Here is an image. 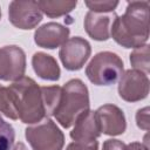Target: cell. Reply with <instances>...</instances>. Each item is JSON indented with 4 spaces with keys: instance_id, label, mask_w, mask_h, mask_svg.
<instances>
[{
    "instance_id": "obj_2",
    "label": "cell",
    "mask_w": 150,
    "mask_h": 150,
    "mask_svg": "<svg viewBox=\"0 0 150 150\" xmlns=\"http://www.w3.org/2000/svg\"><path fill=\"white\" fill-rule=\"evenodd\" d=\"M8 89L18 116L22 123L34 124L46 118L41 88L33 79L23 76L13 82Z\"/></svg>"
},
{
    "instance_id": "obj_22",
    "label": "cell",
    "mask_w": 150,
    "mask_h": 150,
    "mask_svg": "<svg viewBox=\"0 0 150 150\" xmlns=\"http://www.w3.org/2000/svg\"><path fill=\"white\" fill-rule=\"evenodd\" d=\"M66 150H98V143L97 141L88 142V143H79V142H73L68 144Z\"/></svg>"
},
{
    "instance_id": "obj_20",
    "label": "cell",
    "mask_w": 150,
    "mask_h": 150,
    "mask_svg": "<svg viewBox=\"0 0 150 150\" xmlns=\"http://www.w3.org/2000/svg\"><path fill=\"white\" fill-rule=\"evenodd\" d=\"M86 6L90 12L95 13H112L114 9L118 6V1H86Z\"/></svg>"
},
{
    "instance_id": "obj_4",
    "label": "cell",
    "mask_w": 150,
    "mask_h": 150,
    "mask_svg": "<svg viewBox=\"0 0 150 150\" xmlns=\"http://www.w3.org/2000/svg\"><path fill=\"white\" fill-rule=\"evenodd\" d=\"M123 69V61L117 54L112 52H100L88 63L86 75L96 86H110L121 79Z\"/></svg>"
},
{
    "instance_id": "obj_13",
    "label": "cell",
    "mask_w": 150,
    "mask_h": 150,
    "mask_svg": "<svg viewBox=\"0 0 150 150\" xmlns=\"http://www.w3.org/2000/svg\"><path fill=\"white\" fill-rule=\"evenodd\" d=\"M115 16V13H95L89 11L84 18V29L87 34L96 41L108 40Z\"/></svg>"
},
{
    "instance_id": "obj_9",
    "label": "cell",
    "mask_w": 150,
    "mask_h": 150,
    "mask_svg": "<svg viewBox=\"0 0 150 150\" xmlns=\"http://www.w3.org/2000/svg\"><path fill=\"white\" fill-rule=\"evenodd\" d=\"M118 94L127 102H137L145 98L149 94L148 75L135 70H127L120 79Z\"/></svg>"
},
{
    "instance_id": "obj_21",
    "label": "cell",
    "mask_w": 150,
    "mask_h": 150,
    "mask_svg": "<svg viewBox=\"0 0 150 150\" xmlns=\"http://www.w3.org/2000/svg\"><path fill=\"white\" fill-rule=\"evenodd\" d=\"M136 123H137V127L139 129H143L145 131L149 130V108L148 107H144L142 109H139L136 114Z\"/></svg>"
},
{
    "instance_id": "obj_26",
    "label": "cell",
    "mask_w": 150,
    "mask_h": 150,
    "mask_svg": "<svg viewBox=\"0 0 150 150\" xmlns=\"http://www.w3.org/2000/svg\"><path fill=\"white\" fill-rule=\"evenodd\" d=\"M0 19H1V9H0Z\"/></svg>"
},
{
    "instance_id": "obj_24",
    "label": "cell",
    "mask_w": 150,
    "mask_h": 150,
    "mask_svg": "<svg viewBox=\"0 0 150 150\" xmlns=\"http://www.w3.org/2000/svg\"><path fill=\"white\" fill-rule=\"evenodd\" d=\"M127 150H148V145L139 142H132L127 145Z\"/></svg>"
},
{
    "instance_id": "obj_10",
    "label": "cell",
    "mask_w": 150,
    "mask_h": 150,
    "mask_svg": "<svg viewBox=\"0 0 150 150\" xmlns=\"http://www.w3.org/2000/svg\"><path fill=\"white\" fill-rule=\"evenodd\" d=\"M101 132L109 136L122 135L127 129V121L123 111L115 104H104L96 111Z\"/></svg>"
},
{
    "instance_id": "obj_14",
    "label": "cell",
    "mask_w": 150,
    "mask_h": 150,
    "mask_svg": "<svg viewBox=\"0 0 150 150\" xmlns=\"http://www.w3.org/2000/svg\"><path fill=\"white\" fill-rule=\"evenodd\" d=\"M32 66L39 77L48 81H57L60 79V67L56 60L46 53L38 52L32 57Z\"/></svg>"
},
{
    "instance_id": "obj_17",
    "label": "cell",
    "mask_w": 150,
    "mask_h": 150,
    "mask_svg": "<svg viewBox=\"0 0 150 150\" xmlns=\"http://www.w3.org/2000/svg\"><path fill=\"white\" fill-rule=\"evenodd\" d=\"M149 46L144 45L142 47L136 48L131 54H130V63L135 68V70H138L145 75L149 74Z\"/></svg>"
},
{
    "instance_id": "obj_6",
    "label": "cell",
    "mask_w": 150,
    "mask_h": 150,
    "mask_svg": "<svg viewBox=\"0 0 150 150\" xmlns=\"http://www.w3.org/2000/svg\"><path fill=\"white\" fill-rule=\"evenodd\" d=\"M90 43L81 36H74L68 39L61 46L59 56L64 68L74 71L81 69L84 66L90 56Z\"/></svg>"
},
{
    "instance_id": "obj_15",
    "label": "cell",
    "mask_w": 150,
    "mask_h": 150,
    "mask_svg": "<svg viewBox=\"0 0 150 150\" xmlns=\"http://www.w3.org/2000/svg\"><path fill=\"white\" fill-rule=\"evenodd\" d=\"M38 5L47 16L49 18H59L62 15L68 14L71 12L77 2L76 1H49V0H42L38 1Z\"/></svg>"
},
{
    "instance_id": "obj_11",
    "label": "cell",
    "mask_w": 150,
    "mask_h": 150,
    "mask_svg": "<svg viewBox=\"0 0 150 150\" xmlns=\"http://www.w3.org/2000/svg\"><path fill=\"white\" fill-rule=\"evenodd\" d=\"M69 33V28L57 22H48L35 30L34 41L39 47L54 49L62 46L68 40Z\"/></svg>"
},
{
    "instance_id": "obj_5",
    "label": "cell",
    "mask_w": 150,
    "mask_h": 150,
    "mask_svg": "<svg viewBox=\"0 0 150 150\" xmlns=\"http://www.w3.org/2000/svg\"><path fill=\"white\" fill-rule=\"evenodd\" d=\"M27 141L33 150H62L64 135L48 117L25 130Z\"/></svg>"
},
{
    "instance_id": "obj_3",
    "label": "cell",
    "mask_w": 150,
    "mask_h": 150,
    "mask_svg": "<svg viewBox=\"0 0 150 150\" xmlns=\"http://www.w3.org/2000/svg\"><path fill=\"white\" fill-rule=\"evenodd\" d=\"M89 110V91L79 79L68 81L61 91V97L53 116L63 128H70L80 115Z\"/></svg>"
},
{
    "instance_id": "obj_18",
    "label": "cell",
    "mask_w": 150,
    "mask_h": 150,
    "mask_svg": "<svg viewBox=\"0 0 150 150\" xmlns=\"http://www.w3.org/2000/svg\"><path fill=\"white\" fill-rule=\"evenodd\" d=\"M0 112H2L6 117L12 120H18V112L13 104L9 89L0 84Z\"/></svg>"
},
{
    "instance_id": "obj_19",
    "label": "cell",
    "mask_w": 150,
    "mask_h": 150,
    "mask_svg": "<svg viewBox=\"0 0 150 150\" xmlns=\"http://www.w3.org/2000/svg\"><path fill=\"white\" fill-rule=\"evenodd\" d=\"M15 139L13 127L0 116V150H11Z\"/></svg>"
},
{
    "instance_id": "obj_8",
    "label": "cell",
    "mask_w": 150,
    "mask_h": 150,
    "mask_svg": "<svg viewBox=\"0 0 150 150\" xmlns=\"http://www.w3.org/2000/svg\"><path fill=\"white\" fill-rule=\"evenodd\" d=\"M8 18L16 28L32 29L41 22L42 12L38 1H12L8 7Z\"/></svg>"
},
{
    "instance_id": "obj_12",
    "label": "cell",
    "mask_w": 150,
    "mask_h": 150,
    "mask_svg": "<svg viewBox=\"0 0 150 150\" xmlns=\"http://www.w3.org/2000/svg\"><path fill=\"white\" fill-rule=\"evenodd\" d=\"M75 127L70 131V137L79 143H88L96 141V138L101 135L98 121L95 111L87 110L82 115L79 116Z\"/></svg>"
},
{
    "instance_id": "obj_16",
    "label": "cell",
    "mask_w": 150,
    "mask_h": 150,
    "mask_svg": "<svg viewBox=\"0 0 150 150\" xmlns=\"http://www.w3.org/2000/svg\"><path fill=\"white\" fill-rule=\"evenodd\" d=\"M46 110V116H53L54 111L56 110V107L59 104L62 87L59 86H50V87H40Z\"/></svg>"
},
{
    "instance_id": "obj_23",
    "label": "cell",
    "mask_w": 150,
    "mask_h": 150,
    "mask_svg": "<svg viewBox=\"0 0 150 150\" xmlns=\"http://www.w3.org/2000/svg\"><path fill=\"white\" fill-rule=\"evenodd\" d=\"M102 150H127V145L118 139H107L103 143Z\"/></svg>"
},
{
    "instance_id": "obj_1",
    "label": "cell",
    "mask_w": 150,
    "mask_h": 150,
    "mask_svg": "<svg viewBox=\"0 0 150 150\" xmlns=\"http://www.w3.org/2000/svg\"><path fill=\"white\" fill-rule=\"evenodd\" d=\"M110 36L124 48H138L149 39V1L128 2L125 13L115 16Z\"/></svg>"
},
{
    "instance_id": "obj_25",
    "label": "cell",
    "mask_w": 150,
    "mask_h": 150,
    "mask_svg": "<svg viewBox=\"0 0 150 150\" xmlns=\"http://www.w3.org/2000/svg\"><path fill=\"white\" fill-rule=\"evenodd\" d=\"M13 150H28V149L26 148V145L22 142H19V143L15 144V146L13 148Z\"/></svg>"
},
{
    "instance_id": "obj_7",
    "label": "cell",
    "mask_w": 150,
    "mask_h": 150,
    "mask_svg": "<svg viewBox=\"0 0 150 150\" xmlns=\"http://www.w3.org/2000/svg\"><path fill=\"white\" fill-rule=\"evenodd\" d=\"M26 70L25 52L18 46L0 48V80L18 81L23 77Z\"/></svg>"
}]
</instances>
